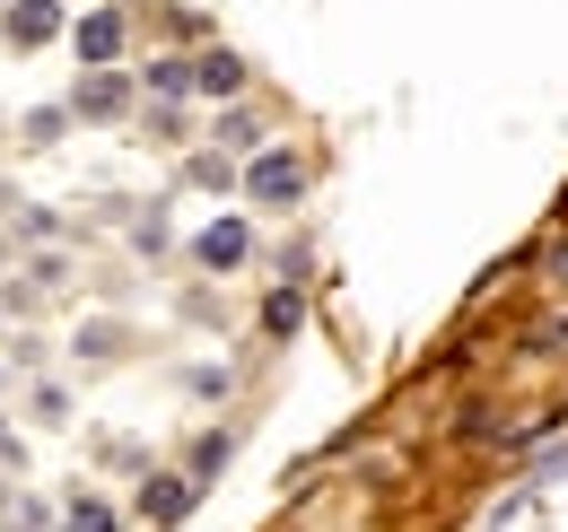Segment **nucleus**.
Wrapping results in <instances>:
<instances>
[{
	"label": "nucleus",
	"instance_id": "f257e3e1",
	"mask_svg": "<svg viewBox=\"0 0 568 532\" xmlns=\"http://www.w3.org/2000/svg\"><path fill=\"white\" fill-rule=\"evenodd\" d=\"M245 201H263V209H297V201H306V157H297V149H263V157H245Z\"/></svg>",
	"mask_w": 568,
	"mask_h": 532
},
{
	"label": "nucleus",
	"instance_id": "f03ea898",
	"mask_svg": "<svg viewBox=\"0 0 568 532\" xmlns=\"http://www.w3.org/2000/svg\"><path fill=\"white\" fill-rule=\"evenodd\" d=\"M123 44H132V27H123V9H114V0H105V9H88V18L71 27V53L88 70H114V62H123Z\"/></svg>",
	"mask_w": 568,
	"mask_h": 532
},
{
	"label": "nucleus",
	"instance_id": "7ed1b4c3",
	"mask_svg": "<svg viewBox=\"0 0 568 532\" xmlns=\"http://www.w3.org/2000/svg\"><path fill=\"white\" fill-rule=\"evenodd\" d=\"M193 263L202 270H245L254 263V227H245V218H211V227L193 236Z\"/></svg>",
	"mask_w": 568,
	"mask_h": 532
},
{
	"label": "nucleus",
	"instance_id": "20e7f679",
	"mask_svg": "<svg viewBox=\"0 0 568 532\" xmlns=\"http://www.w3.org/2000/svg\"><path fill=\"white\" fill-rule=\"evenodd\" d=\"M0 35H9L18 53L53 44V35H62V0H9V9H0Z\"/></svg>",
	"mask_w": 568,
	"mask_h": 532
},
{
	"label": "nucleus",
	"instance_id": "39448f33",
	"mask_svg": "<svg viewBox=\"0 0 568 532\" xmlns=\"http://www.w3.org/2000/svg\"><path fill=\"white\" fill-rule=\"evenodd\" d=\"M132 96H141V79H123V70H88V79H79V114H88V123H114Z\"/></svg>",
	"mask_w": 568,
	"mask_h": 532
},
{
	"label": "nucleus",
	"instance_id": "423d86ee",
	"mask_svg": "<svg viewBox=\"0 0 568 532\" xmlns=\"http://www.w3.org/2000/svg\"><path fill=\"white\" fill-rule=\"evenodd\" d=\"M211 140H219V149H236V157H263V149H272V140H263V123H254L245 105H227V114L211 123Z\"/></svg>",
	"mask_w": 568,
	"mask_h": 532
},
{
	"label": "nucleus",
	"instance_id": "0eeeda50",
	"mask_svg": "<svg viewBox=\"0 0 568 532\" xmlns=\"http://www.w3.org/2000/svg\"><path fill=\"white\" fill-rule=\"evenodd\" d=\"M193 88H202V96H236V88H245V62H236V53H202V62H193Z\"/></svg>",
	"mask_w": 568,
	"mask_h": 532
},
{
	"label": "nucleus",
	"instance_id": "6e6552de",
	"mask_svg": "<svg viewBox=\"0 0 568 532\" xmlns=\"http://www.w3.org/2000/svg\"><path fill=\"white\" fill-rule=\"evenodd\" d=\"M184 507H193V480H149V489H141V515H149V524H175Z\"/></svg>",
	"mask_w": 568,
	"mask_h": 532
},
{
	"label": "nucleus",
	"instance_id": "1a4fd4ad",
	"mask_svg": "<svg viewBox=\"0 0 568 532\" xmlns=\"http://www.w3.org/2000/svg\"><path fill=\"white\" fill-rule=\"evenodd\" d=\"M141 88H149V96H166V105H184V96H193V70H184V62H149Z\"/></svg>",
	"mask_w": 568,
	"mask_h": 532
},
{
	"label": "nucleus",
	"instance_id": "9d476101",
	"mask_svg": "<svg viewBox=\"0 0 568 532\" xmlns=\"http://www.w3.org/2000/svg\"><path fill=\"white\" fill-rule=\"evenodd\" d=\"M62 532H123V515H114L105 498H71V515H62Z\"/></svg>",
	"mask_w": 568,
	"mask_h": 532
},
{
	"label": "nucleus",
	"instance_id": "9b49d317",
	"mask_svg": "<svg viewBox=\"0 0 568 532\" xmlns=\"http://www.w3.org/2000/svg\"><path fill=\"white\" fill-rule=\"evenodd\" d=\"M184 175H193V184H211V193H227V184H245V166H227V157H193Z\"/></svg>",
	"mask_w": 568,
	"mask_h": 532
},
{
	"label": "nucleus",
	"instance_id": "f8f14e48",
	"mask_svg": "<svg viewBox=\"0 0 568 532\" xmlns=\"http://www.w3.org/2000/svg\"><path fill=\"white\" fill-rule=\"evenodd\" d=\"M263 332H297V288H281V297L263 306Z\"/></svg>",
	"mask_w": 568,
	"mask_h": 532
}]
</instances>
